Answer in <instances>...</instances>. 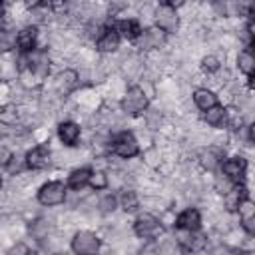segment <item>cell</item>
Returning <instances> with one entry per match:
<instances>
[{
    "mask_svg": "<svg viewBox=\"0 0 255 255\" xmlns=\"http://www.w3.org/2000/svg\"><path fill=\"white\" fill-rule=\"evenodd\" d=\"M131 231H133L135 237L149 241V239H159L163 235L165 227L161 225V221H159V217L155 213L141 211V213H137L135 221L131 223Z\"/></svg>",
    "mask_w": 255,
    "mask_h": 255,
    "instance_id": "cell-1",
    "label": "cell"
},
{
    "mask_svg": "<svg viewBox=\"0 0 255 255\" xmlns=\"http://www.w3.org/2000/svg\"><path fill=\"white\" fill-rule=\"evenodd\" d=\"M68 199V185L60 179L46 181L36 191V201L42 207H58Z\"/></svg>",
    "mask_w": 255,
    "mask_h": 255,
    "instance_id": "cell-2",
    "label": "cell"
},
{
    "mask_svg": "<svg viewBox=\"0 0 255 255\" xmlns=\"http://www.w3.org/2000/svg\"><path fill=\"white\" fill-rule=\"evenodd\" d=\"M118 106L126 116H139L149 108V98L143 94V90L137 84H133L124 92Z\"/></svg>",
    "mask_w": 255,
    "mask_h": 255,
    "instance_id": "cell-3",
    "label": "cell"
},
{
    "mask_svg": "<svg viewBox=\"0 0 255 255\" xmlns=\"http://www.w3.org/2000/svg\"><path fill=\"white\" fill-rule=\"evenodd\" d=\"M110 149L116 157H122V159H131L139 153V143L135 139V135L128 129L112 135L110 139Z\"/></svg>",
    "mask_w": 255,
    "mask_h": 255,
    "instance_id": "cell-4",
    "label": "cell"
},
{
    "mask_svg": "<svg viewBox=\"0 0 255 255\" xmlns=\"http://www.w3.org/2000/svg\"><path fill=\"white\" fill-rule=\"evenodd\" d=\"M70 249L78 255H90L98 253L102 249V237L90 229H80L70 239Z\"/></svg>",
    "mask_w": 255,
    "mask_h": 255,
    "instance_id": "cell-5",
    "label": "cell"
},
{
    "mask_svg": "<svg viewBox=\"0 0 255 255\" xmlns=\"http://www.w3.org/2000/svg\"><path fill=\"white\" fill-rule=\"evenodd\" d=\"M167 44V34L157 28L155 24L147 26L141 30V34L135 40V48H139V52H151V50H159Z\"/></svg>",
    "mask_w": 255,
    "mask_h": 255,
    "instance_id": "cell-6",
    "label": "cell"
},
{
    "mask_svg": "<svg viewBox=\"0 0 255 255\" xmlns=\"http://www.w3.org/2000/svg\"><path fill=\"white\" fill-rule=\"evenodd\" d=\"M219 169L225 177H229L233 183H243L247 179V157L237 153V155H229L223 157L219 163Z\"/></svg>",
    "mask_w": 255,
    "mask_h": 255,
    "instance_id": "cell-7",
    "label": "cell"
},
{
    "mask_svg": "<svg viewBox=\"0 0 255 255\" xmlns=\"http://www.w3.org/2000/svg\"><path fill=\"white\" fill-rule=\"evenodd\" d=\"M24 161H26V167L32 169V171H42V169H46V167L52 163V149H50L48 141H42V143L30 147V149L24 153Z\"/></svg>",
    "mask_w": 255,
    "mask_h": 255,
    "instance_id": "cell-8",
    "label": "cell"
},
{
    "mask_svg": "<svg viewBox=\"0 0 255 255\" xmlns=\"http://www.w3.org/2000/svg\"><path fill=\"white\" fill-rule=\"evenodd\" d=\"M153 24L157 28H161L165 34H175L179 30V24H181V16L177 14V10H173L171 6L167 4H161L155 8V14H153Z\"/></svg>",
    "mask_w": 255,
    "mask_h": 255,
    "instance_id": "cell-9",
    "label": "cell"
},
{
    "mask_svg": "<svg viewBox=\"0 0 255 255\" xmlns=\"http://www.w3.org/2000/svg\"><path fill=\"white\" fill-rule=\"evenodd\" d=\"M56 133H58V139L64 147H76L78 141L82 139V126L74 120H64L58 124Z\"/></svg>",
    "mask_w": 255,
    "mask_h": 255,
    "instance_id": "cell-10",
    "label": "cell"
},
{
    "mask_svg": "<svg viewBox=\"0 0 255 255\" xmlns=\"http://www.w3.org/2000/svg\"><path fill=\"white\" fill-rule=\"evenodd\" d=\"M223 155H225V149L223 147H219V145H205L199 151V155H197V163H199V167L203 171L213 173V171L219 169V163H221Z\"/></svg>",
    "mask_w": 255,
    "mask_h": 255,
    "instance_id": "cell-11",
    "label": "cell"
},
{
    "mask_svg": "<svg viewBox=\"0 0 255 255\" xmlns=\"http://www.w3.org/2000/svg\"><path fill=\"white\" fill-rule=\"evenodd\" d=\"M120 34L114 30V26H106L102 34L96 38V52L100 54H118L120 52Z\"/></svg>",
    "mask_w": 255,
    "mask_h": 255,
    "instance_id": "cell-12",
    "label": "cell"
},
{
    "mask_svg": "<svg viewBox=\"0 0 255 255\" xmlns=\"http://www.w3.org/2000/svg\"><path fill=\"white\" fill-rule=\"evenodd\" d=\"M38 34H40V26L34 24H24L18 32H16V46L20 52H32L34 48H38Z\"/></svg>",
    "mask_w": 255,
    "mask_h": 255,
    "instance_id": "cell-13",
    "label": "cell"
},
{
    "mask_svg": "<svg viewBox=\"0 0 255 255\" xmlns=\"http://www.w3.org/2000/svg\"><path fill=\"white\" fill-rule=\"evenodd\" d=\"M201 223H203V217H201V211L193 205L181 209L177 215H175V225L173 227H179V229H187V231H197L201 229Z\"/></svg>",
    "mask_w": 255,
    "mask_h": 255,
    "instance_id": "cell-14",
    "label": "cell"
},
{
    "mask_svg": "<svg viewBox=\"0 0 255 255\" xmlns=\"http://www.w3.org/2000/svg\"><path fill=\"white\" fill-rule=\"evenodd\" d=\"M114 26V30L120 34V38H124V40H128V42H135L137 40V36L141 34V24H139V20H135V18H120L116 24H112Z\"/></svg>",
    "mask_w": 255,
    "mask_h": 255,
    "instance_id": "cell-15",
    "label": "cell"
},
{
    "mask_svg": "<svg viewBox=\"0 0 255 255\" xmlns=\"http://www.w3.org/2000/svg\"><path fill=\"white\" fill-rule=\"evenodd\" d=\"M191 100H193V106H195L199 112H203V110H207V108L219 104L217 92L211 90V88H207V86H199V88H195L193 94H191Z\"/></svg>",
    "mask_w": 255,
    "mask_h": 255,
    "instance_id": "cell-16",
    "label": "cell"
},
{
    "mask_svg": "<svg viewBox=\"0 0 255 255\" xmlns=\"http://www.w3.org/2000/svg\"><path fill=\"white\" fill-rule=\"evenodd\" d=\"M235 68L239 70V74L247 76V78H253V72H255V56L251 52L249 46H245L243 50H239L235 54Z\"/></svg>",
    "mask_w": 255,
    "mask_h": 255,
    "instance_id": "cell-17",
    "label": "cell"
},
{
    "mask_svg": "<svg viewBox=\"0 0 255 255\" xmlns=\"http://www.w3.org/2000/svg\"><path fill=\"white\" fill-rule=\"evenodd\" d=\"M201 122H203L209 129H213V128H221V126L225 124V106L215 104V106L203 110V112H201Z\"/></svg>",
    "mask_w": 255,
    "mask_h": 255,
    "instance_id": "cell-18",
    "label": "cell"
},
{
    "mask_svg": "<svg viewBox=\"0 0 255 255\" xmlns=\"http://www.w3.org/2000/svg\"><path fill=\"white\" fill-rule=\"evenodd\" d=\"M118 203L120 207L126 211V213H133L139 209V193L135 187H122V193L118 197Z\"/></svg>",
    "mask_w": 255,
    "mask_h": 255,
    "instance_id": "cell-19",
    "label": "cell"
},
{
    "mask_svg": "<svg viewBox=\"0 0 255 255\" xmlns=\"http://www.w3.org/2000/svg\"><path fill=\"white\" fill-rule=\"evenodd\" d=\"M90 173H92V167H86V165H80V167H74L68 175V181L66 185L74 191H80L84 185H88V179H90Z\"/></svg>",
    "mask_w": 255,
    "mask_h": 255,
    "instance_id": "cell-20",
    "label": "cell"
},
{
    "mask_svg": "<svg viewBox=\"0 0 255 255\" xmlns=\"http://www.w3.org/2000/svg\"><path fill=\"white\" fill-rule=\"evenodd\" d=\"M141 163L149 169H159L163 163V151L159 149V145H155V143L147 145L141 153Z\"/></svg>",
    "mask_w": 255,
    "mask_h": 255,
    "instance_id": "cell-21",
    "label": "cell"
},
{
    "mask_svg": "<svg viewBox=\"0 0 255 255\" xmlns=\"http://www.w3.org/2000/svg\"><path fill=\"white\" fill-rule=\"evenodd\" d=\"M20 122V106L16 102L0 104V124L4 126H16Z\"/></svg>",
    "mask_w": 255,
    "mask_h": 255,
    "instance_id": "cell-22",
    "label": "cell"
},
{
    "mask_svg": "<svg viewBox=\"0 0 255 255\" xmlns=\"http://www.w3.org/2000/svg\"><path fill=\"white\" fill-rule=\"evenodd\" d=\"M223 68V62L217 54H203L201 60H199V70L205 74V76H213L217 74L219 70Z\"/></svg>",
    "mask_w": 255,
    "mask_h": 255,
    "instance_id": "cell-23",
    "label": "cell"
},
{
    "mask_svg": "<svg viewBox=\"0 0 255 255\" xmlns=\"http://www.w3.org/2000/svg\"><path fill=\"white\" fill-rule=\"evenodd\" d=\"M88 185H90L94 191H104V189H108V171L102 169V167H94L92 173H90Z\"/></svg>",
    "mask_w": 255,
    "mask_h": 255,
    "instance_id": "cell-24",
    "label": "cell"
},
{
    "mask_svg": "<svg viewBox=\"0 0 255 255\" xmlns=\"http://www.w3.org/2000/svg\"><path fill=\"white\" fill-rule=\"evenodd\" d=\"M235 213H237L239 221H243V219H253V217H255V203H253V199H251L249 195H245V197L237 203Z\"/></svg>",
    "mask_w": 255,
    "mask_h": 255,
    "instance_id": "cell-25",
    "label": "cell"
},
{
    "mask_svg": "<svg viewBox=\"0 0 255 255\" xmlns=\"http://www.w3.org/2000/svg\"><path fill=\"white\" fill-rule=\"evenodd\" d=\"M118 207V197L114 193H104L98 197V211L100 213H114Z\"/></svg>",
    "mask_w": 255,
    "mask_h": 255,
    "instance_id": "cell-26",
    "label": "cell"
},
{
    "mask_svg": "<svg viewBox=\"0 0 255 255\" xmlns=\"http://www.w3.org/2000/svg\"><path fill=\"white\" fill-rule=\"evenodd\" d=\"M233 185H235V183H233L229 177H225L223 173L213 177V191H215L219 197H221V195H225V193H227V191H229Z\"/></svg>",
    "mask_w": 255,
    "mask_h": 255,
    "instance_id": "cell-27",
    "label": "cell"
},
{
    "mask_svg": "<svg viewBox=\"0 0 255 255\" xmlns=\"http://www.w3.org/2000/svg\"><path fill=\"white\" fill-rule=\"evenodd\" d=\"M106 10L112 14H122L129 8V0H104Z\"/></svg>",
    "mask_w": 255,
    "mask_h": 255,
    "instance_id": "cell-28",
    "label": "cell"
},
{
    "mask_svg": "<svg viewBox=\"0 0 255 255\" xmlns=\"http://www.w3.org/2000/svg\"><path fill=\"white\" fill-rule=\"evenodd\" d=\"M32 251V247L26 243V241H16L12 247H8V253H12V255H20V253H30Z\"/></svg>",
    "mask_w": 255,
    "mask_h": 255,
    "instance_id": "cell-29",
    "label": "cell"
},
{
    "mask_svg": "<svg viewBox=\"0 0 255 255\" xmlns=\"http://www.w3.org/2000/svg\"><path fill=\"white\" fill-rule=\"evenodd\" d=\"M12 155H14V151H12L10 147H6V145H2V143H0V169L8 167V163H10Z\"/></svg>",
    "mask_w": 255,
    "mask_h": 255,
    "instance_id": "cell-30",
    "label": "cell"
},
{
    "mask_svg": "<svg viewBox=\"0 0 255 255\" xmlns=\"http://www.w3.org/2000/svg\"><path fill=\"white\" fill-rule=\"evenodd\" d=\"M165 4L171 6L173 10H181V8L187 4V0H165Z\"/></svg>",
    "mask_w": 255,
    "mask_h": 255,
    "instance_id": "cell-31",
    "label": "cell"
},
{
    "mask_svg": "<svg viewBox=\"0 0 255 255\" xmlns=\"http://www.w3.org/2000/svg\"><path fill=\"white\" fill-rule=\"evenodd\" d=\"M2 187H4V179H2V175H0V191H2Z\"/></svg>",
    "mask_w": 255,
    "mask_h": 255,
    "instance_id": "cell-32",
    "label": "cell"
},
{
    "mask_svg": "<svg viewBox=\"0 0 255 255\" xmlns=\"http://www.w3.org/2000/svg\"><path fill=\"white\" fill-rule=\"evenodd\" d=\"M157 2H159V4H165V0H157Z\"/></svg>",
    "mask_w": 255,
    "mask_h": 255,
    "instance_id": "cell-33",
    "label": "cell"
}]
</instances>
